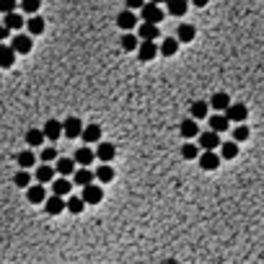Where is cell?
<instances>
[{
	"instance_id": "1",
	"label": "cell",
	"mask_w": 264,
	"mask_h": 264,
	"mask_svg": "<svg viewBox=\"0 0 264 264\" xmlns=\"http://www.w3.org/2000/svg\"><path fill=\"white\" fill-rule=\"evenodd\" d=\"M140 11H142V23L158 26V23L163 21V11H161V6H156V3H145Z\"/></svg>"
},
{
	"instance_id": "2",
	"label": "cell",
	"mask_w": 264,
	"mask_h": 264,
	"mask_svg": "<svg viewBox=\"0 0 264 264\" xmlns=\"http://www.w3.org/2000/svg\"><path fill=\"white\" fill-rule=\"evenodd\" d=\"M228 122H236V125H244V119L249 117V109L246 104H231L228 109H225V114H223Z\"/></svg>"
},
{
	"instance_id": "3",
	"label": "cell",
	"mask_w": 264,
	"mask_h": 264,
	"mask_svg": "<svg viewBox=\"0 0 264 264\" xmlns=\"http://www.w3.org/2000/svg\"><path fill=\"white\" fill-rule=\"evenodd\" d=\"M11 50H13V55H26V52H31V36L29 34H16V36H11V44H8Z\"/></svg>"
},
{
	"instance_id": "4",
	"label": "cell",
	"mask_w": 264,
	"mask_h": 264,
	"mask_svg": "<svg viewBox=\"0 0 264 264\" xmlns=\"http://www.w3.org/2000/svg\"><path fill=\"white\" fill-rule=\"evenodd\" d=\"M81 200H83V205H99L104 200V189H101L99 184H88V186H83Z\"/></svg>"
},
{
	"instance_id": "5",
	"label": "cell",
	"mask_w": 264,
	"mask_h": 264,
	"mask_svg": "<svg viewBox=\"0 0 264 264\" xmlns=\"http://www.w3.org/2000/svg\"><path fill=\"white\" fill-rule=\"evenodd\" d=\"M81 132H83V122H81L78 117H67V119L62 122V135H65V137L75 140V137H81Z\"/></svg>"
},
{
	"instance_id": "6",
	"label": "cell",
	"mask_w": 264,
	"mask_h": 264,
	"mask_svg": "<svg viewBox=\"0 0 264 264\" xmlns=\"http://www.w3.org/2000/svg\"><path fill=\"white\" fill-rule=\"evenodd\" d=\"M93 156H96L101 163L109 166V161H114V156H117V148L111 145V142H99V148L93 150Z\"/></svg>"
},
{
	"instance_id": "7",
	"label": "cell",
	"mask_w": 264,
	"mask_h": 264,
	"mask_svg": "<svg viewBox=\"0 0 264 264\" xmlns=\"http://www.w3.org/2000/svg\"><path fill=\"white\" fill-rule=\"evenodd\" d=\"M200 169L202 171H215L220 166V156L215 153V150H205V153H200Z\"/></svg>"
},
{
	"instance_id": "8",
	"label": "cell",
	"mask_w": 264,
	"mask_h": 264,
	"mask_svg": "<svg viewBox=\"0 0 264 264\" xmlns=\"http://www.w3.org/2000/svg\"><path fill=\"white\" fill-rule=\"evenodd\" d=\"M93 158H96V156H93V150L83 145V148H78V150H75L73 163H75V166H81V169H88V166L93 163Z\"/></svg>"
},
{
	"instance_id": "9",
	"label": "cell",
	"mask_w": 264,
	"mask_h": 264,
	"mask_svg": "<svg viewBox=\"0 0 264 264\" xmlns=\"http://www.w3.org/2000/svg\"><path fill=\"white\" fill-rule=\"evenodd\" d=\"M197 137H200V145H197V148H202V150H215V148H220V135H215L212 130L200 132Z\"/></svg>"
},
{
	"instance_id": "10",
	"label": "cell",
	"mask_w": 264,
	"mask_h": 264,
	"mask_svg": "<svg viewBox=\"0 0 264 264\" xmlns=\"http://www.w3.org/2000/svg\"><path fill=\"white\" fill-rule=\"evenodd\" d=\"M137 55H140L142 62H150V60L158 55V44H156V42H140V44H137Z\"/></svg>"
},
{
	"instance_id": "11",
	"label": "cell",
	"mask_w": 264,
	"mask_h": 264,
	"mask_svg": "<svg viewBox=\"0 0 264 264\" xmlns=\"http://www.w3.org/2000/svg\"><path fill=\"white\" fill-rule=\"evenodd\" d=\"M117 26L127 34V31H132V29L137 26V16H135L132 11H122V13L117 16Z\"/></svg>"
},
{
	"instance_id": "12",
	"label": "cell",
	"mask_w": 264,
	"mask_h": 264,
	"mask_svg": "<svg viewBox=\"0 0 264 264\" xmlns=\"http://www.w3.org/2000/svg\"><path fill=\"white\" fill-rule=\"evenodd\" d=\"M26 200H29L31 205H39V202H44V200H47L44 186H42V184H31L29 189H26Z\"/></svg>"
},
{
	"instance_id": "13",
	"label": "cell",
	"mask_w": 264,
	"mask_h": 264,
	"mask_svg": "<svg viewBox=\"0 0 264 264\" xmlns=\"http://www.w3.org/2000/svg\"><path fill=\"white\" fill-rule=\"evenodd\" d=\"M197 36V29L192 26V23H179V29H176V42H192Z\"/></svg>"
},
{
	"instance_id": "14",
	"label": "cell",
	"mask_w": 264,
	"mask_h": 264,
	"mask_svg": "<svg viewBox=\"0 0 264 264\" xmlns=\"http://www.w3.org/2000/svg\"><path fill=\"white\" fill-rule=\"evenodd\" d=\"M179 132H181L184 140H192V137L200 135V125H197L195 119H184V122L179 125Z\"/></svg>"
},
{
	"instance_id": "15",
	"label": "cell",
	"mask_w": 264,
	"mask_h": 264,
	"mask_svg": "<svg viewBox=\"0 0 264 264\" xmlns=\"http://www.w3.org/2000/svg\"><path fill=\"white\" fill-rule=\"evenodd\" d=\"M44 140H60V135H62V122H57V119H47V125H44Z\"/></svg>"
},
{
	"instance_id": "16",
	"label": "cell",
	"mask_w": 264,
	"mask_h": 264,
	"mask_svg": "<svg viewBox=\"0 0 264 264\" xmlns=\"http://www.w3.org/2000/svg\"><path fill=\"white\" fill-rule=\"evenodd\" d=\"M156 36H161L158 26H153V23H142L140 26V34H137L140 42H156Z\"/></svg>"
},
{
	"instance_id": "17",
	"label": "cell",
	"mask_w": 264,
	"mask_h": 264,
	"mask_svg": "<svg viewBox=\"0 0 264 264\" xmlns=\"http://www.w3.org/2000/svg\"><path fill=\"white\" fill-rule=\"evenodd\" d=\"M44 210H47V215H60L62 210H65V200L62 197H47L44 200Z\"/></svg>"
},
{
	"instance_id": "18",
	"label": "cell",
	"mask_w": 264,
	"mask_h": 264,
	"mask_svg": "<svg viewBox=\"0 0 264 264\" xmlns=\"http://www.w3.org/2000/svg\"><path fill=\"white\" fill-rule=\"evenodd\" d=\"M73 184H78V186L93 184V171H91V169H78V171L73 174Z\"/></svg>"
},
{
	"instance_id": "19",
	"label": "cell",
	"mask_w": 264,
	"mask_h": 264,
	"mask_svg": "<svg viewBox=\"0 0 264 264\" xmlns=\"http://www.w3.org/2000/svg\"><path fill=\"white\" fill-rule=\"evenodd\" d=\"M26 29H29V36H42L44 34V18L42 16H31Z\"/></svg>"
},
{
	"instance_id": "20",
	"label": "cell",
	"mask_w": 264,
	"mask_h": 264,
	"mask_svg": "<svg viewBox=\"0 0 264 264\" xmlns=\"http://www.w3.org/2000/svg\"><path fill=\"white\" fill-rule=\"evenodd\" d=\"M52 179H55V169L50 166V163H42L39 169H36V184H52Z\"/></svg>"
},
{
	"instance_id": "21",
	"label": "cell",
	"mask_w": 264,
	"mask_h": 264,
	"mask_svg": "<svg viewBox=\"0 0 264 264\" xmlns=\"http://www.w3.org/2000/svg\"><path fill=\"white\" fill-rule=\"evenodd\" d=\"M236 156H238V145H236L233 140H225V142H220V158L231 161V158H236Z\"/></svg>"
},
{
	"instance_id": "22",
	"label": "cell",
	"mask_w": 264,
	"mask_h": 264,
	"mask_svg": "<svg viewBox=\"0 0 264 264\" xmlns=\"http://www.w3.org/2000/svg\"><path fill=\"white\" fill-rule=\"evenodd\" d=\"M81 137L86 142H101V127L99 125H86L83 132H81Z\"/></svg>"
},
{
	"instance_id": "23",
	"label": "cell",
	"mask_w": 264,
	"mask_h": 264,
	"mask_svg": "<svg viewBox=\"0 0 264 264\" xmlns=\"http://www.w3.org/2000/svg\"><path fill=\"white\" fill-rule=\"evenodd\" d=\"M55 174H60L62 179H65V176H73V174H75V163H73V158H60L57 166H55Z\"/></svg>"
},
{
	"instance_id": "24",
	"label": "cell",
	"mask_w": 264,
	"mask_h": 264,
	"mask_svg": "<svg viewBox=\"0 0 264 264\" xmlns=\"http://www.w3.org/2000/svg\"><path fill=\"white\" fill-rule=\"evenodd\" d=\"M70 189H73V181H67V179H62V176H60L57 181H52V195H55V197H65Z\"/></svg>"
},
{
	"instance_id": "25",
	"label": "cell",
	"mask_w": 264,
	"mask_h": 264,
	"mask_svg": "<svg viewBox=\"0 0 264 264\" xmlns=\"http://www.w3.org/2000/svg\"><path fill=\"white\" fill-rule=\"evenodd\" d=\"M176 50H179V42L174 39V36H169V39H163V42L158 44V52H161L163 57H174Z\"/></svg>"
},
{
	"instance_id": "26",
	"label": "cell",
	"mask_w": 264,
	"mask_h": 264,
	"mask_svg": "<svg viewBox=\"0 0 264 264\" xmlns=\"http://www.w3.org/2000/svg\"><path fill=\"white\" fill-rule=\"evenodd\" d=\"M210 106L215 109V111H225L231 106V96L228 93H215L212 99H210Z\"/></svg>"
},
{
	"instance_id": "27",
	"label": "cell",
	"mask_w": 264,
	"mask_h": 264,
	"mask_svg": "<svg viewBox=\"0 0 264 264\" xmlns=\"http://www.w3.org/2000/svg\"><path fill=\"white\" fill-rule=\"evenodd\" d=\"M189 111H192V119H195V122H197V119H205L207 111H210V104H207V101H195V104L189 106Z\"/></svg>"
},
{
	"instance_id": "28",
	"label": "cell",
	"mask_w": 264,
	"mask_h": 264,
	"mask_svg": "<svg viewBox=\"0 0 264 264\" xmlns=\"http://www.w3.org/2000/svg\"><path fill=\"white\" fill-rule=\"evenodd\" d=\"M166 8H169L171 16H184L189 3H186V0H166Z\"/></svg>"
},
{
	"instance_id": "29",
	"label": "cell",
	"mask_w": 264,
	"mask_h": 264,
	"mask_svg": "<svg viewBox=\"0 0 264 264\" xmlns=\"http://www.w3.org/2000/svg\"><path fill=\"white\" fill-rule=\"evenodd\" d=\"M93 179H99L101 184H109L111 179H114V169H111V166H106V163H101V166L93 171Z\"/></svg>"
},
{
	"instance_id": "30",
	"label": "cell",
	"mask_w": 264,
	"mask_h": 264,
	"mask_svg": "<svg viewBox=\"0 0 264 264\" xmlns=\"http://www.w3.org/2000/svg\"><path fill=\"white\" fill-rule=\"evenodd\" d=\"M16 62V55L8 44H0V67H13Z\"/></svg>"
},
{
	"instance_id": "31",
	"label": "cell",
	"mask_w": 264,
	"mask_h": 264,
	"mask_svg": "<svg viewBox=\"0 0 264 264\" xmlns=\"http://www.w3.org/2000/svg\"><path fill=\"white\" fill-rule=\"evenodd\" d=\"M18 166H21V171H26V169H31L34 163H36V156H34V150H21L18 153Z\"/></svg>"
},
{
	"instance_id": "32",
	"label": "cell",
	"mask_w": 264,
	"mask_h": 264,
	"mask_svg": "<svg viewBox=\"0 0 264 264\" xmlns=\"http://www.w3.org/2000/svg\"><path fill=\"white\" fill-rule=\"evenodd\" d=\"M3 26H6L8 31H21V29H23V18L13 11V13H8V16H6V23H3Z\"/></svg>"
},
{
	"instance_id": "33",
	"label": "cell",
	"mask_w": 264,
	"mask_h": 264,
	"mask_svg": "<svg viewBox=\"0 0 264 264\" xmlns=\"http://www.w3.org/2000/svg\"><path fill=\"white\" fill-rule=\"evenodd\" d=\"M228 125H231V122H228V119H225L223 114H215V117L210 119V130H212L215 135H220V132H225V130H228Z\"/></svg>"
},
{
	"instance_id": "34",
	"label": "cell",
	"mask_w": 264,
	"mask_h": 264,
	"mask_svg": "<svg viewBox=\"0 0 264 264\" xmlns=\"http://www.w3.org/2000/svg\"><path fill=\"white\" fill-rule=\"evenodd\" d=\"M137 44H140L137 34H132V31L122 34V50H125V52H132V50H137Z\"/></svg>"
},
{
	"instance_id": "35",
	"label": "cell",
	"mask_w": 264,
	"mask_h": 264,
	"mask_svg": "<svg viewBox=\"0 0 264 264\" xmlns=\"http://www.w3.org/2000/svg\"><path fill=\"white\" fill-rule=\"evenodd\" d=\"M42 142H44V132H42V130L34 127V130L26 132V145H29V148H36V145H42Z\"/></svg>"
},
{
	"instance_id": "36",
	"label": "cell",
	"mask_w": 264,
	"mask_h": 264,
	"mask_svg": "<svg viewBox=\"0 0 264 264\" xmlns=\"http://www.w3.org/2000/svg\"><path fill=\"white\" fill-rule=\"evenodd\" d=\"M181 156H184L186 161H197V158H200V148H197L195 142H184V145H181Z\"/></svg>"
},
{
	"instance_id": "37",
	"label": "cell",
	"mask_w": 264,
	"mask_h": 264,
	"mask_svg": "<svg viewBox=\"0 0 264 264\" xmlns=\"http://www.w3.org/2000/svg\"><path fill=\"white\" fill-rule=\"evenodd\" d=\"M13 184L18 186V189H29V186H31V174L29 171H18L13 176Z\"/></svg>"
},
{
	"instance_id": "38",
	"label": "cell",
	"mask_w": 264,
	"mask_h": 264,
	"mask_svg": "<svg viewBox=\"0 0 264 264\" xmlns=\"http://www.w3.org/2000/svg\"><path fill=\"white\" fill-rule=\"evenodd\" d=\"M83 200L81 197H70V200H65V210H70L73 215H78V212H83Z\"/></svg>"
},
{
	"instance_id": "39",
	"label": "cell",
	"mask_w": 264,
	"mask_h": 264,
	"mask_svg": "<svg viewBox=\"0 0 264 264\" xmlns=\"http://www.w3.org/2000/svg\"><path fill=\"white\" fill-rule=\"evenodd\" d=\"M42 0H21V11L23 13H39Z\"/></svg>"
},
{
	"instance_id": "40",
	"label": "cell",
	"mask_w": 264,
	"mask_h": 264,
	"mask_svg": "<svg viewBox=\"0 0 264 264\" xmlns=\"http://www.w3.org/2000/svg\"><path fill=\"white\" fill-rule=\"evenodd\" d=\"M249 135H251V132H249V127H246V125H238V127L233 130V142L238 145V142L249 140Z\"/></svg>"
},
{
	"instance_id": "41",
	"label": "cell",
	"mask_w": 264,
	"mask_h": 264,
	"mask_svg": "<svg viewBox=\"0 0 264 264\" xmlns=\"http://www.w3.org/2000/svg\"><path fill=\"white\" fill-rule=\"evenodd\" d=\"M39 161H57V150L50 145V148H44L42 153H39Z\"/></svg>"
},
{
	"instance_id": "42",
	"label": "cell",
	"mask_w": 264,
	"mask_h": 264,
	"mask_svg": "<svg viewBox=\"0 0 264 264\" xmlns=\"http://www.w3.org/2000/svg\"><path fill=\"white\" fill-rule=\"evenodd\" d=\"M16 11V0H0V13H13Z\"/></svg>"
},
{
	"instance_id": "43",
	"label": "cell",
	"mask_w": 264,
	"mask_h": 264,
	"mask_svg": "<svg viewBox=\"0 0 264 264\" xmlns=\"http://www.w3.org/2000/svg\"><path fill=\"white\" fill-rule=\"evenodd\" d=\"M145 0H127V11H135V8H142Z\"/></svg>"
},
{
	"instance_id": "44",
	"label": "cell",
	"mask_w": 264,
	"mask_h": 264,
	"mask_svg": "<svg viewBox=\"0 0 264 264\" xmlns=\"http://www.w3.org/2000/svg\"><path fill=\"white\" fill-rule=\"evenodd\" d=\"M6 39H8V29L0 26V42H6Z\"/></svg>"
},
{
	"instance_id": "45",
	"label": "cell",
	"mask_w": 264,
	"mask_h": 264,
	"mask_svg": "<svg viewBox=\"0 0 264 264\" xmlns=\"http://www.w3.org/2000/svg\"><path fill=\"white\" fill-rule=\"evenodd\" d=\"M192 3H195L197 8H205V6H207V0H192Z\"/></svg>"
},
{
	"instance_id": "46",
	"label": "cell",
	"mask_w": 264,
	"mask_h": 264,
	"mask_svg": "<svg viewBox=\"0 0 264 264\" xmlns=\"http://www.w3.org/2000/svg\"><path fill=\"white\" fill-rule=\"evenodd\" d=\"M166 264H179V261H176V259H169V261H166Z\"/></svg>"
},
{
	"instance_id": "47",
	"label": "cell",
	"mask_w": 264,
	"mask_h": 264,
	"mask_svg": "<svg viewBox=\"0 0 264 264\" xmlns=\"http://www.w3.org/2000/svg\"><path fill=\"white\" fill-rule=\"evenodd\" d=\"M153 3H156V6H161V3H166V0H153Z\"/></svg>"
}]
</instances>
